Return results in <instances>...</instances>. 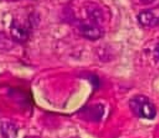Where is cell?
Listing matches in <instances>:
<instances>
[{
    "label": "cell",
    "instance_id": "52a82bcc",
    "mask_svg": "<svg viewBox=\"0 0 159 138\" xmlns=\"http://www.w3.org/2000/svg\"><path fill=\"white\" fill-rule=\"evenodd\" d=\"M25 138H39L38 136H26Z\"/></svg>",
    "mask_w": 159,
    "mask_h": 138
},
{
    "label": "cell",
    "instance_id": "7a4b0ae2",
    "mask_svg": "<svg viewBox=\"0 0 159 138\" xmlns=\"http://www.w3.org/2000/svg\"><path fill=\"white\" fill-rule=\"evenodd\" d=\"M140 24L144 27L155 28L159 26V9H148L138 16Z\"/></svg>",
    "mask_w": 159,
    "mask_h": 138
},
{
    "label": "cell",
    "instance_id": "277c9868",
    "mask_svg": "<svg viewBox=\"0 0 159 138\" xmlns=\"http://www.w3.org/2000/svg\"><path fill=\"white\" fill-rule=\"evenodd\" d=\"M0 131L4 138H16L18 134V127L9 119L0 121Z\"/></svg>",
    "mask_w": 159,
    "mask_h": 138
},
{
    "label": "cell",
    "instance_id": "8992f818",
    "mask_svg": "<svg viewBox=\"0 0 159 138\" xmlns=\"http://www.w3.org/2000/svg\"><path fill=\"white\" fill-rule=\"evenodd\" d=\"M154 57L159 62V43L157 44L155 50H154Z\"/></svg>",
    "mask_w": 159,
    "mask_h": 138
},
{
    "label": "cell",
    "instance_id": "6da1fadb",
    "mask_svg": "<svg viewBox=\"0 0 159 138\" xmlns=\"http://www.w3.org/2000/svg\"><path fill=\"white\" fill-rule=\"evenodd\" d=\"M129 106L138 117L153 119L156 116V107L148 97L143 95L133 96L129 101Z\"/></svg>",
    "mask_w": 159,
    "mask_h": 138
},
{
    "label": "cell",
    "instance_id": "5b68a950",
    "mask_svg": "<svg viewBox=\"0 0 159 138\" xmlns=\"http://www.w3.org/2000/svg\"><path fill=\"white\" fill-rule=\"evenodd\" d=\"M80 30L82 35L89 40H97L102 35L100 28L94 24H82Z\"/></svg>",
    "mask_w": 159,
    "mask_h": 138
},
{
    "label": "cell",
    "instance_id": "3957f363",
    "mask_svg": "<svg viewBox=\"0 0 159 138\" xmlns=\"http://www.w3.org/2000/svg\"><path fill=\"white\" fill-rule=\"evenodd\" d=\"M10 33L12 40L15 42L23 43L30 38V29L22 24L20 21L14 20L12 22L10 28Z\"/></svg>",
    "mask_w": 159,
    "mask_h": 138
}]
</instances>
